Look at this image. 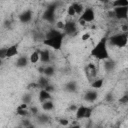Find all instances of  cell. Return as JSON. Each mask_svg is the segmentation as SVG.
Masks as SVG:
<instances>
[{
    "mask_svg": "<svg viewBox=\"0 0 128 128\" xmlns=\"http://www.w3.org/2000/svg\"><path fill=\"white\" fill-rule=\"evenodd\" d=\"M0 57L3 59V58H6V48H2L0 49Z\"/></svg>",
    "mask_w": 128,
    "mask_h": 128,
    "instance_id": "cell-34",
    "label": "cell"
},
{
    "mask_svg": "<svg viewBox=\"0 0 128 128\" xmlns=\"http://www.w3.org/2000/svg\"><path fill=\"white\" fill-rule=\"evenodd\" d=\"M81 39H82V41H87L88 39H90V34H89L88 32L84 33V34L81 36Z\"/></svg>",
    "mask_w": 128,
    "mask_h": 128,
    "instance_id": "cell-32",
    "label": "cell"
},
{
    "mask_svg": "<svg viewBox=\"0 0 128 128\" xmlns=\"http://www.w3.org/2000/svg\"><path fill=\"white\" fill-rule=\"evenodd\" d=\"M100 3H102V4H107V3H109L110 2V0H98Z\"/></svg>",
    "mask_w": 128,
    "mask_h": 128,
    "instance_id": "cell-38",
    "label": "cell"
},
{
    "mask_svg": "<svg viewBox=\"0 0 128 128\" xmlns=\"http://www.w3.org/2000/svg\"><path fill=\"white\" fill-rule=\"evenodd\" d=\"M36 117H37L38 122L41 124H45V123L49 122V120H50V116H48L47 114H44V113H41V114L39 113Z\"/></svg>",
    "mask_w": 128,
    "mask_h": 128,
    "instance_id": "cell-23",
    "label": "cell"
},
{
    "mask_svg": "<svg viewBox=\"0 0 128 128\" xmlns=\"http://www.w3.org/2000/svg\"><path fill=\"white\" fill-rule=\"evenodd\" d=\"M29 60H30V63L32 64H36L37 62L40 61V54H39V50H36V51H33L30 56H29Z\"/></svg>",
    "mask_w": 128,
    "mask_h": 128,
    "instance_id": "cell-20",
    "label": "cell"
},
{
    "mask_svg": "<svg viewBox=\"0 0 128 128\" xmlns=\"http://www.w3.org/2000/svg\"><path fill=\"white\" fill-rule=\"evenodd\" d=\"M30 113H31L32 115H35V116H37V115L39 114V110H38V107H36V106H32V107L30 108Z\"/></svg>",
    "mask_w": 128,
    "mask_h": 128,
    "instance_id": "cell-30",
    "label": "cell"
},
{
    "mask_svg": "<svg viewBox=\"0 0 128 128\" xmlns=\"http://www.w3.org/2000/svg\"><path fill=\"white\" fill-rule=\"evenodd\" d=\"M65 35H68V36H74L77 34V31H78V27H77V24L75 21H67L65 22L64 24V28L62 30Z\"/></svg>",
    "mask_w": 128,
    "mask_h": 128,
    "instance_id": "cell-8",
    "label": "cell"
},
{
    "mask_svg": "<svg viewBox=\"0 0 128 128\" xmlns=\"http://www.w3.org/2000/svg\"><path fill=\"white\" fill-rule=\"evenodd\" d=\"M18 48H19V43H15V44L7 47L6 48V58H12L14 56H17L19 53Z\"/></svg>",
    "mask_w": 128,
    "mask_h": 128,
    "instance_id": "cell-11",
    "label": "cell"
},
{
    "mask_svg": "<svg viewBox=\"0 0 128 128\" xmlns=\"http://www.w3.org/2000/svg\"><path fill=\"white\" fill-rule=\"evenodd\" d=\"M65 36L66 35L63 31L58 30L56 28L51 29L45 34L44 39L42 40V43L46 47H49L53 50H61Z\"/></svg>",
    "mask_w": 128,
    "mask_h": 128,
    "instance_id": "cell-1",
    "label": "cell"
},
{
    "mask_svg": "<svg viewBox=\"0 0 128 128\" xmlns=\"http://www.w3.org/2000/svg\"><path fill=\"white\" fill-rule=\"evenodd\" d=\"M55 74V68L54 66L52 65H47L44 67V70H43V75L46 76V77H52L53 75Z\"/></svg>",
    "mask_w": 128,
    "mask_h": 128,
    "instance_id": "cell-19",
    "label": "cell"
},
{
    "mask_svg": "<svg viewBox=\"0 0 128 128\" xmlns=\"http://www.w3.org/2000/svg\"><path fill=\"white\" fill-rule=\"evenodd\" d=\"M77 108H78V106H76L75 104H71V105L69 106V108H68V109H69L70 111H72V112H75V111L77 110Z\"/></svg>",
    "mask_w": 128,
    "mask_h": 128,
    "instance_id": "cell-36",
    "label": "cell"
},
{
    "mask_svg": "<svg viewBox=\"0 0 128 128\" xmlns=\"http://www.w3.org/2000/svg\"><path fill=\"white\" fill-rule=\"evenodd\" d=\"M72 5H73V7H74V9H75V11H76V14L77 15H81L82 14V12L84 11V7H83V5L82 4H80V3H77V2H74V3H72Z\"/></svg>",
    "mask_w": 128,
    "mask_h": 128,
    "instance_id": "cell-25",
    "label": "cell"
},
{
    "mask_svg": "<svg viewBox=\"0 0 128 128\" xmlns=\"http://www.w3.org/2000/svg\"><path fill=\"white\" fill-rule=\"evenodd\" d=\"M22 102L29 105V104L32 102V94H30V93L24 94V95L22 96Z\"/></svg>",
    "mask_w": 128,
    "mask_h": 128,
    "instance_id": "cell-26",
    "label": "cell"
},
{
    "mask_svg": "<svg viewBox=\"0 0 128 128\" xmlns=\"http://www.w3.org/2000/svg\"><path fill=\"white\" fill-rule=\"evenodd\" d=\"M93 109L89 106H85V105H80L78 106L77 110L75 111V117L77 120H81V119H89L92 115Z\"/></svg>",
    "mask_w": 128,
    "mask_h": 128,
    "instance_id": "cell-5",
    "label": "cell"
},
{
    "mask_svg": "<svg viewBox=\"0 0 128 128\" xmlns=\"http://www.w3.org/2000/svg\"><path fill=\"white\" fill-rule=\"evenodd\" d=\"M44 89H46L47 91H49V92H51V93H52V92L54 91V87H53V86H52L51 84H49V85H47V86H46V87H45Z\"/></svg>",
    "mask_w": 128,
    "mask_h": 128,
    "instance_id": "cell-37",
    "label": "cell"
},
{
    "mask_svg": "<svg viewBox=\"0 0 128 128\" xmlns=\"http://www.w3.org/2000/svg\"><path fill=\"white\" fill-rule=\"evenodd\" d=\"M41 108H42V110L45 111V112L52 111V110L54 109V103H53V101H52L51 99L46 100V101H44V102L41 103Z\"/></svg>",
    "mask_w": 128,
    "mask_h": 128,
    "instance_id": "cell-18",
    "label": "cell"
},
{
    "mask_svg": "<svg viewBox=\"0 0 128 128\" xmlns=\"http://www.w3.org/2000/svg\"><path fill=\"white\" fill-rule=\"evenodd\" d=\"M95 11L92 7H86L84 9V11L82 12V14L80 15L79 18V22L80 23H90L92 21L95 20Z\"/></svg>",
    "mask_w": 128,
    "mask_h": 128,
    "instance_id": "cell-6",
    "label": "cell"
},
{
    "mask_svg": "<svg viewBox=\"0 0 128 128\" xmlns=\"http://www.w3.org/2000/svg\"><path fill=\"white\" fill-rule=\"evenodd\" d=\"M90 56L99 61H104L110 58L108 51V37L103 36L100 38V40L92 47L90 51Z\"/></svg>",
    "mask_w": 128,
    "mask_h": 128,
    "instance_id": "cell-2",
    "label": "cell"
},
{
    "mask_svg": "<svg viewBox=\"0 0 128 128\" xmlns=\"http://www.w3.org/2000/svg\"><path fill=\"white\" fill-rule=\"evenodd\" d=\"M128 6V0H114L112 2V7H123Z\"/></svg>",
    "mask_w": 128,
    "mask_h": 128,
    "instance_id": "cell-24",
    "label": "cell"
},
{
    "mask_svg": "<svg viewBox=\"0 0 128 128\" xmlns=\"http://www.w3.org/2000/svg\"><path fill=\"white\" fill-rule=\"evenodd\" d=\"M59 123H60L61 125H64V126H67V125L69 124V121H68L67 119H65V118H64V119L62 118V119H60V120H59Z\"/></svg>",
    "mask_w": 128,
    "mask_h": 128,
    "instance_id": "cell-35",
    "label": "cell"
},
{
    "mask_svg": "<svg viewBox=\"0 0 128 128\" xmlns=\"http://www.w3.org/2000/svg\"><path fill=\"white\" fill-rule=\"evenodd\" d=\"M38 98H39V101L41 103L44 102V101H46V100H49V99L52 98L51 97V92L47 91L44 88H41L40 89V92H39V95H38Z\"/></svg>",
    "mask_w": 128,
    "mask_h": 128,
    "instance_id": "cell-17",
    "label": "cell"
},
{
    "mask_svg": "<svg viewBox=\"0 0 128 128\" xmlns=\"http://www.w3.org/2000/svg\"><path fill=\"white\" fill-rule=\"evenodd\" d=\"M108 43L117 48H124L128 44V32L116 33L108 38Z\"/></svg>",
    "mask_w": 128,
    "mask_h": 128,
    "instance_id": "cell-3",
    "label": "cell"
},
{
    "mask_svg": "<svg viewBox=\"0 0 128 128\" xmlns=\"http://www.w3.org/2000/svg\"><path fill=\"white\" fill-rule=\"evenodd\" d=\"M78 89V86H77V82L74 81V80H71L69 82H67L65 85H64V90L69 92V93H74L76 92Z\"/></svg>",
    "mask_w": 128,
    "mask_h": 128,
    "instance_id": "cell-16",
    "label": "cell"
},
{
    "mask_svg": "<svg viewBox=\"0 0 128 128\" xmlns=\"http://www.w3.org/2000/svg\"><path fill=\"white\" fill-rule=\"evenodd\" d=\"M18 18H19V21H20L21 23L27 24V23H29V22L32 20V18H33V11H32L31 9H26V10H24L22 13L19 14Z\"/></svg>",
    "mask_w": 128,
    "mask_h": 128,
    "instance_id": "cell-9",
    "label": "cell"
},
{
    "mask_svg": "<svg viewBox=\"0 0 128 128\" xmlns=\"http://www.w3.org/2000/svg\"><path fill=\"white\" fill-rule=\"evenodd\" d=\"M22 126H24V127H30L31 126V123H30V121L28 119H24V120H22Z\"/></svg>",
    "mask_w": 128,
    "mask_h": 128,
    "instance_id": "cell-33",
    "label": "cell"
},
{
    "mask_svg": "<svg viewBox=\"0 0 128 128\" xmlns=\"http://www.w3.org/2000/svg\"><path fill=\"white\" fill-rule=\"evenodd\" d=\"M86 70H88V72H91V76H93V77L96 76V72L97 71H96V67H95L94 64H92V63L88 64L87 67H86Z\"/></svg>",
    "mask_w": 128,
    "mask_h": 128,
    "instance_id": "cell-27",
    "label": "cell"
},
{
    "mask_svg": "<svg viewBox=\"0 0 128 128\" xmlns=\"http://www.w3.org/2000/svg\"><path fill=\"white\" fill-rule=\"evenodd\" d=\"M113 15L117 20H127L128 19V6L123 7H113Z\"/></svg>",
    "mask_w": 128,
    "mask_h": 128,
    "instance_id": "cell-7",
    "label": "cell"
},
{
    "mask_svg": "<svg viewBox=\"0 0 128 128\" xmlns=\"http://www.w3.org/2000/svg\"><path fill=\"white\" fill-rule=\"evenodd\" d=\"M103 84H104V79L100 78V79H95V80L90 84V86H91L93 89H100V88H102Z\"/></svg>",
    "mask_w": 128,
    "mask_h": 128,
    "instance_id": "cell-22",
    "label": "cell"
},
{
    "mask_svg": "<svg viewBox=\"0 0 128 128\" xmlns=\"http://www.w3.org/2000/svg\"><path fill=\"white\" fill-rule=\"evenodd\" d=\"M57 8H58V4L56 2L50 3L47 6V8L45 9V11L43 12V15H42L43 20H45L49 23H54L55 19H56V10H57Z\"/></svg>",
    "mask_w": 128,
    "mask_h": 128,
    "instance_id": "cell-4",
    "label": "cell"
},
{
    "mask_svg": "<svg viewBox=\"0 0 128 128\" xmlns=\"http://www.w3.org/2000/svg\"><path fill=\"white\" fill-rule=\"evenodd\" d=\"M98 98V92L96 91V89L93 90H88L85 92L84 94V100L88 103H93L97 100Z\"/></svg>",
    "mask_w": 128,
    "mask_h": 128,
    "instance_id": "cell-10",
    "label": "cell"
},
{
    "mask_svg": "<svg viewBox=\"0 0 128 128\" xmlns=\"http://www.w3.org/2000/svg\"><path fill=\"white\" fill-rule=\"evenodd\" d=\"M119 103L122 104V105L128 104V93H125L124 95H122V96L119 98Z\"/></svg>",
    "mask_w": 128,
    "mask_h": 128,
    "instance_id": "cell-29",
    "label": "cell"
},
{
    "mask_svg": "<svg viewBox=\"0 0 128 128\" xmlns=\"http://www.w3.org/2000/svg\"><path fill=\"white\" fill-rule=\"evenodd\" d=\"M29 62H30L29 57H27L26 55H21L16 59L15 66L18 67V68H24L29 64Z\"/></svg>",
    "mask_w": 128,
    "mask_h": 128,
    "instance_id": "cell-12",
    "label": "cell"
},
{
    "mask_svg": "<svg viewBox=\"0 0 128 128\" xmlns=\"http://www.w3.org/2000/svg\"><path fill=\"white\" fill-rule=\"evenodd\" d=\"M39 54H40V61L42 63H50L51 61V53L48 49H43V50H39Z\"/></svg>",
    "mask_w": 128,
    "mask_h": 128,
    "instance_id": "cell-13",
    "label": "cell"
},
{
    "mask_svg": "<svg viewBox=\"0 0 128 128\" xmlns=\"http://www.w3.org/2000/svg\"><path fill=\"white\" fill-rule=\"evenodd\" d=\"M37 83H38L39 88H45L47 85L50 84V82H49V77H46V76L43 75V76H41V77L38 79Z\"/></svg>",
    "mask_w": 128,
    "mask_h": 128,
    "instance_id": "cell-21",
    "label": "cell"
},
{
    "mask_svg": "<svg viewBox=\"0 0 128 128\" xmlns=\"http://www.w3.org/2000/svg\"><path fill=\"white\" fill-rule=\"evenodd\" d=\"M64 22H62V21H57L56 22V29H58V30H63V28H64Z\"/></svg>",
    "mask_w": 128,
    "mask_h": 128,
    "instance_id": "cell-31",
    "label": "cell"
},
{
    "mask_svg": "<svg viewBox=\"0 0 128 128\" xmlns=\"http://www.w3.org/2000/svg\"><path fill=\"white\" fill-rule=\"evenodd\" d=\"M67 14H68V16H70V17H73V16L77 15V14H76V11H75V9H74V7H73L72 4L68 6V8H67Z\"/></svg>",
    "mask_w": 128,
    "mask_h": 128,
    "instance_id": "cell-28",
    "label": "cell"
},
{
    "mask_svg": "<svg viewBox=\"0 0 128 128\" xmlns=\"http://www.w3.org/2000/svg\"><path fill=\"white\" fill-rule=\"evenodd\" d=\"M27 107H28V104H25V103L22 102L20 105L17 106V108H16V114L19 115V116H21V117H26L29 114V112L27 110Z\"/></svg>",
    "mask_w": 128,
    "mask_h": 128,
    "instance_id": "cell-15",
    "label": "cell"
},
{
    "mask_svg": "<svg viewBox=\"0 0 128 128\" xmlns=\"http://www.w3.org/2000/svg\"><path fill=\"white\" fill-rule=\"evenodd\" d=\"M103 67H104V70H105L106 72H108V73H109V72H112V71H114L115 68H116V62H115L113 59L109 58V59H107V60H104Z\"/></svg>",
    "mask_w": 128,
    "mask_h": 128,
    "instance_id": "cell-14",
    "label": "cell"
}]
</instances>
